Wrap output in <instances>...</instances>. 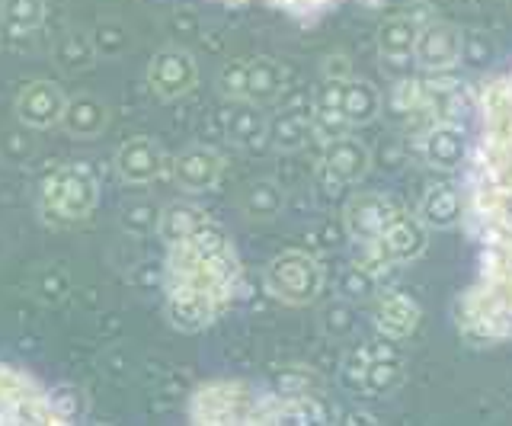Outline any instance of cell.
<instances>
[{
	"mask_svg": "<svg viewBox=\"0 0 512 426\" xmlns=\"http://www.w3.org/2000/svg\"><path fill=\"white\" fill-rule=\"evenodd\" d=\"M464 218L474 241V276L455 308L458 330L477 343L512 340V68L477 97Z\"/></svg>",
	"mask_w": 512,
	"mask_h": 426,
	"instance_id": "1",
	"label": "cell"
},
{
	"mask_svg": "<svg viewBox=\"0 0 512 426\" xmlns=\"http://www.w3.org/2000/svg\"><path fill=\"white\" fill-rule=\"evenodd\" d=\"M170 302L176 318L208 321L231 302L237 260L224 234L196 218L170 241Z\"/></svg>",
	"mask_w": 512,
	"mask_h": 426,
	"instance_id": "2",
	"label": "cell"
},
{
	"mask_svg": "<svg viewBox=\"0 0 512 426\" xmlns=\"http://www.w3.org/2000/svg\"><path fill=\"white\" fill-rule=\"evenodd\" d=\"M266 286L285 302H308L320 289V266L304 254H285L269 266Z\"/></svg>",
	"mask_w": 512,
	"mask_h": 426,
	"instance_id": "3",
	"label": "cell"
},
{
	"mask_svg": "<svg viewBox=\"0 0 512 426\" xmlns=\"http://www.w3.org/2000/svg\"><path fill=\"white\" fill-rule=\"evenodd\" d=\"M413 55L423 68H448L461 55V39L448 26H429L416 36Z\"/></svg>",
	"mask_w": 512,
	"mask_h": 426,
	"instance_id": "4",
	"label": "cell"
},
{
	"mask_svg": "<svg viewBox=\"0 0 512 426\" xmlns=\"http://www.w3.org/2000/svg\"><path fill=\"white\" fill-rule=\"evenodd\" d=\"M426 157L432 167H442V170H455L464 161V141L458 135V129L452 125H442L429 135L426 141Z\"/></svg>",
	"mask_w": 512,
	"mask_h": 426,
	"instance_id": "5",
	"label": "cell"
},
{
	"mask_svg": "<svg viewBox=\"0 0 512 426\" xmlns=\"http://www.w3.org/2000/svg\"><path fill=\"white\" fill-rule=\"evenodd\" d=\"M464 212V202L458 199V193L452 186H436L423 202V222L436 225V228H448L455 225Z\"/></svg>",
	"mask_w": 512,
	"mask_h": 426,
	"instance_id": "6",
	"label": "cell"
},
{
	"mask_svg": "<svg viewBox=\"0 0 512 426\" xmlns=\"http://www.w3.org/2000/svg\"><path fill=\"white\" fill-rule=\"evenodd\" d=\"M375 241H381L384 250H391V254L400 257V260L416 257L423 250V234L416 231V225L404 222V218H391V222L384 225V231L378 234Z\"/></svg>",
	"mask_w": 512,
	"mask_h": 426,
	"instance_id": "7",
	"label": "cell"
},
{
	"mask_svg": "<svg viewBox=\"0 0 512 426\" xmlns=\"http://www.w3.org/2000/svg\"><path fill=\"white\" fill-rule=\"evenodd\" d=\"M58 113H61V100L48 84H36L23 93V116L29 122L45 125V122H52Z\"/></svg>",
	"mask_w": 512,
	"mask_h": 426,
	"instance_id": "8",
	"label": "cell"
},
{
	"mask_svg": "<svg viewBox=\"0 0 512 426\" xmlns=\"http://www.w3.org/2000/svg\"><path fill=\"white\" fill-rule=\"evenodd\" d=\"M416 26L410 20H388L381 26V52L388 58H407L416 45Z\"/></svg>",
	"mask_w": 512,
	"mask_h": 426,
	"instance_id": "9",
	"label": "cell"
},
{
	"mask_svg": "<svg viewBox=\"0 0 512 426\" xmlns=\"http://www.w3.org/2000/svg\"><path fill=\"white\" fill-rule=\"evenodd\" d=\"M391 218H394V215L388 212V202L375 199V209H368V199H362V202L352 205L349 225H352V231L368 234V238H378V234L384 231V225H388Z\"/></svg>",
	"mask_w": 512,
	"mask_h": 426,
	"instance_id": "10",
	"label": "cell"
},
{
	"mask_svg": "<svg viewBox=\"0 0 512 426\" xmlns=\"http://www.w3.org/2000/svg\"><path fill=\"white\" fill-rule=\"evenodd\" d=\"M378 109V93L368 84L343 87V116L346 122H368Z\"/></svg>",
	"mask_w": 512,
	"mask_h": 426,
	"instance_id": "11",
	"label": "cell"
},
{
	"mask_svg": "<svg viewBox=\"0 0 512 426\" xmlns=\"http://www.w3.org/2000/svg\"><path fill=\"white\" fill-rule=\"evenodd\" d=\"M228 4H256V7L295 13V17H317V13H327L333 7L346 4V0H228Z\"/></svg>",
	"mask_w": 512,
	"mask_h": 426,
	"instance_id": "12",
	"label": "cell"
},
{
	"mask_svg": "<svg viewBox=\"0 0 512 426\" xmlns=\"http://www.w3.org/2000/svg\"><path fill=\"white\" fill-rule=\"evenodd\" d=\"M365 148L362 145H356V141H336L333 145V151H330V167L340 173V177H346V180H356L359 173L365 170Z\"/></svg>",
	"mask_w": 512,
	"mask_h": 426,
	"instance_id": "13",
	"label": "cell"
},
{
	"mask_svg": "<svg viewBox=\"0 0 512 426\" xmlns=\"http://www.w3.org/2000/svg\"><path fill=\"white\" fill-rule=\"evenodd\" d=\"M215 173H218V161L212 154H205V151H192L183 157V164H180V177L186 186L192 189H202L215 180Z\"/></svg>",
	"mask_w": 512,
	"mask_h": 426,
	"instance_id": "14",
	"label": "cell"
}]
</instances>
